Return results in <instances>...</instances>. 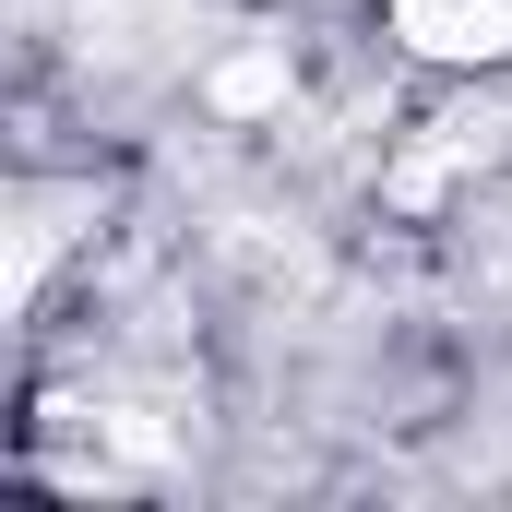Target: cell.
Instances as JSON below:
<instances>
[{"label": "cell", "instance_id": "6da1fadb", "mask_svg": "<svg viewBox=\"0 0 512 512\" xmlns=\"http://www.w3.org/2000/svg\"><path fill=\"white\" fill-rule=\"evenodd\" d=\"M393 48L429 72H501L512 60V0H393Z\"/></svg>", "mask_w": 512, "mask_h": 512}]
</instances>
